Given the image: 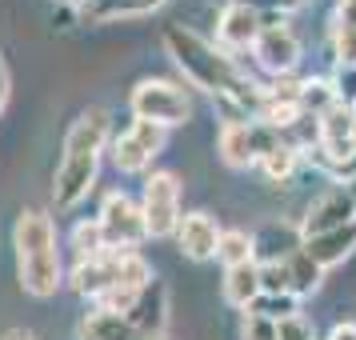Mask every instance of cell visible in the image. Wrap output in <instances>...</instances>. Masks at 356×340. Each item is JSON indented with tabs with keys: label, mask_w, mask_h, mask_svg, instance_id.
<instances>
[{
	"label": "cell",
	"mask_w": 356,
	"mask_h": 340,
	"mask_svg": "<svg viewBox=\"0 0 356 340\" xmlns=\"http://www.w3.org/2000/svg\"><path fill=\"white\" fill-rule=\"evenodd\" d=\"M164 49L177 60V68L184 72V81L204 88L216 104V113L225 116V124L236 120H257L260 97H264V84H257L241 65L236 56H228L220 44H209L204 36H196L184 24H168L164 29Z\"/></svg>",
	"instance_id": "6da1fadb"
},
{
	"label": "cell",
	"mask_w": 356,
	"mask_h": 340,
	"mask_svg": "<svg viewBox=\"0 0 356 340\" xmlns=\"http://www.w3.org/2000/svg\"><path fill=\"white\" fill-rule=\"evenodd\" d=\"M113 140V124L104 108H84L65 132V148H60V164L52 177V200L56 209H76L84 196L92 193L97 184V168H100V152Z\"/></svg>",
	"instance_id": "7a4b0ae2"
},
{
	"label": "cell",
	"mask_w": 356,
	"mask_h": 340,
	"mask_svg": "<svg viewBox=\"0 0 356 340\" xmlns=\"http://www.w3.org/2000/svg\"><path fill=\"white\" fill-rule=\"evenodd\" d=\"M13 248H17V276L20 289L49 300L65 284V264H60V248H56V228L44 209H24L13 225Z\"/></svg>",
	"instance_id": "3957f363"
},
{
	"label": "cell",
	"mask_w": 356,
	"mask_h": 340,
	"mask_svg": "<svg viewBox=\"0 0 356 340\" xmlns=\"http://www.w3.org/2000/svg\"><path fill=\"white\" fill-rule=\"evenodd\" d=\"M156 276H152V264H148L136 248H108V252H100L92 260H76L72 264V273H68V284L72 292H81L84 300L92 305L100 300L104 292L113 289H145L152 284Z\"/></svg>",
	"instance_id": "277c9868"
},
{
	"label": "cell",
	"mask_w": 356,
	"mask_h": 340,
	"mask_svg": "<svg viewBox=\"0 0 356 340\" xmlns=\"http://www.w3.org/2000/svg\"><path fill=\"white\" fill-rule=\"evenodd\" d=\"M132 120H152L161 129H177V124H188L193 120V97L188 88L177 81H164V76H145L136 81L129 97Z\"/></svg>",
	"instance_id": "5b68a950"
},
{
	"label": "cell",
	"mask_w": 356,
	"mask_h": 340,
	"mask_svg": "<svg viewBox=\"0 0 356 340\" xmlns=\"http://www.w3.org/2000/svg\"><path fill=\"white\" fill-rule=\"evenodd\" d=\"M164 140H168V129L152 124V120H132L124 132H116L108 140V152H113V164L116 172H148L152 161L161 156Z\"/></svg>",
	"instance_id": "8992f818"
},
{
	"label": "cell",
	"mask_w": 356,
	"mask_h": 340,
	"mask_svg": "<svg viewBox=\"0 0 356 340\" xmlns=\"http://www.w3.org/2000/svg\"><path fill=\"white\" fill-rule=\"evenodd\" d=\"M276 145H280V132L268 124H257V120L220 124V132H216V152L228 168H257V161Z\"/></svg>",
	"instance_id": "52a82bcc"
},
{
	"label": "cell",
	"mask_w": 356,
	"mask_h": 340,
	"mask_svg": "<svg viewBox=\"0 0 356 340\" xmlns=\"http://www.w3.org/2000/svg\"><path fill=\"white\" fill-rule=\"evenodd\" d=\"M140 209H145V225L152 241L177 236L180 228V180L177 172H148L145 193H140Z\"/></svg>",
	"instance_id": "ba28073f"
},
{
	"label": "cell",
	"mask_w": 356,
	"mask_h": 340,
	"mask_svg": "<svg viewBox=\"0 0 356 340\" xmlns=\"http://www.w3.org/2000/svg\"><path fill=\"white\" fill-rule=\"evenodd\" d=\"M252 56H257V65L264 68L268 76H276V81H284V76L296 72V65H300V40H296V33L289 29V17H284V13L264 17V33H260V40L252 44Z\"/></svg>",
	"instance_id": "9c48e42d"
},
{
	"label": "cell",
	"mask_w": 356,
	"mask_h": 340,
	"mask_svg": "<svg viewBox=\"0 0 356 340\" xmlns=\"http://www.w3.org/2000/svg\"><path fill=\"white\" fill-rule=\"evenodd\" d=\"M100 228L108 248H140L148 241V225H145V209L140 200H132L129 193H108L104 204L97 212Z\"/></svg>",
	"instance_id": "30bf717a"
},
{
	"label": "cell",
	"mask_w": 356,
	"mask_h": 340,
	"mask_svg": "<svg viewBox=\"0 0 356 340\" xmlns=\"http://www.w3.org/2000/svg\"><path fill=\"white\" fill-rule=\"evenodd\" d=\"M356 220V200H353V188L348 184H337L321 193L312 204L305 209V220H300V232L308 236H321V232H332V228H344Z\"/></svg>",
	"instance_id": "8fae6325"
},
{
	"label": "cell",
	"mask_w": 356,
	"mask_h": 340,
	"mask_svg": "<svg viewBox=\"0 0 356 340\" xmlns=\"http://www.w3.org/2000/svg\"><path fill=\"white\" fill-rule=\"evenodd\" d=\"M264 33V17L257 8H244V4H225L220 24H216V44L232 56V52H248Z\"/></svg>",
	"instance_id": "7c38bea8"
},
{
	"label": "cell",
	"mask_w": 356,
	"mask_h": 340,
	"mask_svg": "<svg viewBox=\"0 0 356 340\" xmlns=\"http://www.w3.org/2000/svg\"><path fill=\"white\" fill-rule=\"evenodd\" d=\"M124 321H129V328L136 332V337L161 340L164 328H168V289H164L161 280L145 284L140 296H136V305H132V312L124 316Z\"/></svg>",
	"instance_id": "4fadbf2b"
},
{
	"label": "cell",
	"mask_w": 356,
	"mask_h": 340,
	"mask_svg": "<svg viewBox=\"0 0 356 340\" xmlns=\"http://www.w3.org/2000/svg\"><path fill=\"white\" fill-rule=\"evenodd\" d=\"M220 232L225 228L216 225L212 212H184L177 228V244L188 260H216V244H220Z\"/></svg>",
	"instance_id": "5bb4252c"
},
{
	"label": "cell",
	"mask_w": 356,
	"mask_h": 340,
	"mask_svg": "<svg viewBox=\"0 0 356 340\" xmlns=\"http://www.w3.org/2000/svg\"><path fill=\"white\" fill-rule=\"evenodd\" d=\"M300 248H305V232H300V225H289V220H268L252 232L257 264H284Z\"/></svg>",
	"instance_id": "9a60e30c"
},
{
	"label": "cell",
	"mask_w": 356,
	"mask_h": 340,
	"mask_svg": "<svg viewBox=\"0 0 356 340\" xmlns=\"http://www.w3.org/2000/svg\"><path fill=\"white\" fill-rule=\"evenodd\" d=\"M305 252L321 264L324 273L337 268V264H344V260L356 252V220L344 225V228H332V232H321V236H308Z\"/></svg>",
	"instance_id": "2e32d148"
},
{
	"label": "cell",
	"mask_w": 356,
	"mask_h": 340,
	"mask_svg": "<svg viewBox=\"0 0 356 340\" xmlns=\"http://www.w3.org/2000/svg\"><path fill=\"white\" fill-rule=\"evenodd\" d=\"M260 296V264H236V268H225V300L232 308H248L257 305Z\"/></svg>",
	"instance_id": "e0dca14e"
},
{
	"label": "cell",
	"mask_w": 356,
	"mask_h": 340,
	"mask_svg": "<svg viewBox=\"0 0 356 340\" xmlns=\"http://www.w3.org/2000/svg\"><path fill=\"white\" fill-rule=\"evenodd\" d=\"M129 332V321L116 312H104V308H88L76 324V340H124Z\"/></svg>",
	"instance_id": "ac0fdd59"
},
{
	"label": "cell",
	"mask_w": 356,
	"mask_h": 340,
	"mask_svg": "<svg viewBox=\"0 0 356 340\" xmlns=\"http://www.w3.org/2000/svg\"><path fill=\"white\" fill-rule=\"evenodd\" d=\"M284 268H289V280H292V296H300V300L312 296V292L324 284V268L308 257L305 248H300V252H292V257L284 260Z\"/></svg>",
	"instance_id": "d6986e66"
},
{
	"label": "cell",
	"mask_w": 356,
	"mask_h": 340,
	"mask_svg": "<svg viewBox=\"0 0 356 340\" xmlns=\"http://www.w3.org/2000/svg\"><path fill=\"white\" fill-rule=\"evenodd\" d=\"M68 248H72V257L76 260H92V257H100V252H108V241H104V228H100L97 216L72 225V232H68Z\"/></svg>",
	"instance_id": "ffe728a7"
},
{
	"label": "cell",
	"mask_w": 356,
	"mask_h": 340,
	"mask_svg": "<svg viewBox=\"0 0 356 340\" xmlns=\"http://www.w3.org/2000/svg\"><path fill=\"white\" fill-rule=\"evenodd\" d=\"M296 164H300V152L296 148H289L284 140L276 148H268L264 156L257 161V172L264 180H273V184H284V180H292V172H296Z\"/></svg>",
	"instance_id": "44dd1931"
},
{
	"label": "cell",
	"mask_w": 356,
	"mask_h": 340,
	"mask_svg": "<svg viewBox=\"0 0 356 340\" xmlns=\"http://www.w3.org/2000/svg\"><path fill=\"white\" fill-rule=\"evenodd\" d=\"M216 260L225 268H236V264H257V252H252V236L244 228H225L220 232V244H216Z\"/></svg>",
	"instance_id": "7402d4cb"
},
{
	"label": "cell",
	"mask_w": 356,
	"mask_h": 340,
	"mask_svg": "<svg viewBox=\"0 0 356 340\" xmlns=\"http://www.w3.org/2000/svg\"><path fill=\"white\" fill-rule=\"evenodd\" d=\"M248 312H257V316H264V321H289V316H296L300 312V296H292V292H260L257 305L248 308Z\"/></svg>",
	"instance_id": "603a6c76"
},
{
	"label": "cell",
	"mask_w": 356,
	"mask_h": 340,
	"mask_svg": "<svg viewBox=\"0 0 356 340\" xmlns=\"http://www.w3.org/2000/svg\"><path fill=\"white\" fill-rule=\"evenodd\" d=\"M332 104H337V92H332V81L328 76H308V81H300V108L305 113L324 116Z\"/></svg>",
	"instance_id": "cb8c5ba5"
},
{
	"label": "cell",
	"mask_w": 356,
	"mask_h": 340,
	"mask_svg": "<svg viewBox=\"0 0 356 340\" xmlns=\"http://www.w3.org/2000/svg\"><path fill=\"white\" fill-rule=\"evenodd\" d=\"M328 81H332L337 104H348V108H356V65H337Z\"/></svg>",
	"instance_id": "d4e9b609"
},
{
	"label": "cell",
	"mask_w": 356,
	"mask_h": 340,
	"mask_svg": "<svg viewBox=\"0 0 356 340\" xmlns=\"http://www.w3.org/2000/svg\"><path fill=\"white\" fill-rule=\"evenodd\" d=\"M276 340H316V324L308 321L305 312H296V316L276 324Z\"/></svg>",
	"instance_id": "484cf974"
},
{
	"label": "cell",
	"mask_w": 356,
	"mask_h": 340,
	"mask_svg": "<svg viewBox=\"0 0 356 340\" xmlns=\"http://www.w3.org/2000/svg\"><path fill=\"white\" fill-rule=\"evenodd\" d=\"M332 36H356V0H337V8H332Z\"/></svg>",
	"instance_id": "4316f807"
},
{
	"label": "cell",
	"mask_w": 356,
	"mask_h": 340,
	"mask_svg": "<svg viewBox=\"0 0 356 340\" xmlns=\"http://www.w3.org/2000/svg\"><path fill=\"white\" fill-rule=\"evenodd\" d=\"M260 292H292L284 264H260Z\"/></svg>",
	"instance_id": "83f0119b"
},
{
	"label": "cell",
	"mask_w": 356,
	"mask_h": 340,
	"mask_svg": "<svg viewBox=\"0 0 356 340\" xmlns=\"http://www.w3.org/2000/svg\"><path fill=\"white\" fill-rule=\"evenodd\" d=\"M241 340H276V324L264 321V316H257V312H244Z\"/></svg>",
	"instance_id": "f1b7e54d"
},
{
	"label": "cell",
	"mask_w": 356,
	"mask_h": 340,
	"mask_svg": "<svg viewBox=\"0 0 356 340\" xmlns=\"http://www.w3.org/2000/svg\"><path fill=\"white\" fill-rule=\"evenodd\" d=\"M228 4H244V8H257L260 17H273V13H284L292 0H228Z\"/></svg>",
	"instance_id": "f546056e"
},
{
	"label": "cell",
	"mask_w": 356,
	"mask_h": 340,
	"mask_svg": "<svg viewBox=\"0 0 356 340\" xmlns=\"http://www.w3.org/2000/svg\"><path fill=\"white\" fill-rule=\"evenodd\" d=\"M72 20H81L76 4H56V8H52V24H56V29H68Z\"/></svg>",
	"instance_id": "4dcf8cb0"
},
{
	"label": "cell",
	"mask_w": 356,
	"mask_h": 340,
	"mask_svg": "<svg viewBox=\"0 0 356 340\" xmlns=\"http://www.w3.org/2000/svg\"><path fill=\"white\" fill-rule=\"evenodd\" d=\"M324 340H356V321H340V324H332V332Z\"/></svg>",
	"instance_id": "1f68e13d"
},
{
	"label": "cell",
	"mask_w": 356,
	"mask_h": 340,
	"mask_svg": "<svg viewBox=\"0 0 356 340\" xmlns=\"http://www.w3.org/2000/svg\"><path fill=\"white\" fill-rule=\"evenodd\" d=\"M8 65H4V56H0V113H4V104H8Z\"/></svg>",
	"instance_id": "d6a6232c"
},
{
	"label": "cell",
	"mask_w": 356,
	"mask_h": 340,
	"mask_svg": "<svg viewBox=\"0 0 356 340\" xmlns=\"http://www.w3.org/2000/svg\"><path fill=\"white\" fill-rule=\"evenodd\" d=\"M0 340H36V332H29V328H13V332H4Z\"/></svg>",
	"instance_id": "836d02e7"
},
{
	"label": "cell",
	"mask_w": 356,
	"mask_h": 340,
	"mask_svg": "<svg viewBox=\"0 0 356 340\" xmlns=\"http://www.w3.org/2000/svg\"><path fill=\"white\" fill-rule=\"evenodd\" d=\"M124 340H145V337H136V332H129V337H124ZM164 340V337H161Z\"/></svg>",
	"instance_id": "e575fe53"
},
{
	"label": "cell",
	"mask_w": 356,
	"mask_h": 340,
	"mask_svg": "<svg viewBox=\"0 0 356 340\" xmlns=\"http://www.w3.org/2000/svg\"><path fill=\"white\" fill-rule=\"evenodd\" d=\"M56 4H72V0H56Z\"/></svg>",
	"instance_id": "d590c367"
},
{
	"label": "cell",
	"mask_w": 356,
	"mask_h": 340,
	"mask_svg": "<svg viewBox=\"0 0 356 340\" xmlns=\"http://www.w3.org/2000/svg\"><path fill=\"white\" fill-rule=\"evenodd\" d=\"M292 4H296V0H292Z\"/></svg>",
	"instance_id": "8d00e7d4"
}]
</instances>
